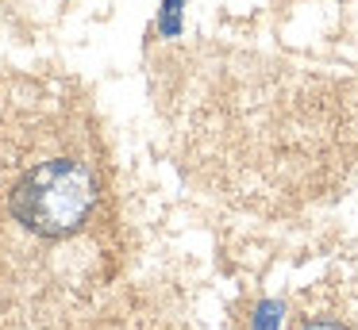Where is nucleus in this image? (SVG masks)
<instances>
[{
	"label": "nucleus",
	"instance_id": "obj_1",
	"mask_svg": "<svg viewBox=\"0 0 358 330\" xmlns=\"http://www.w3.org/2000/svg\"><path fill=\"white\" fill-rule=\"evenodd\" d=\"M93 204H96L93 173L81 161H70V158L43 161L12 192L16 219L24 227H31L35 234H47V238L73 234L89 219Z\"/></svg>",
	"mask_w": 358,
	"mask_h": 330
},
{
	"label": "nucleus",
	"instance_id": "obj_2",
	"mask_svg": "<svg viewBox=\"0 0 358 330\" xmlns=\"http://www.w3.org/2000/svg\"><path fill=\"white\" fill-rule=\"evenodd\" d=\"M278 315H281L278 303H262L255 315V330H278Z\"/></svg>",
	"mask_w": 358,
	"mask_h": 330
},
{
	"label": "nucleus",
	"instance_id": "obj_3",
	"mask_svg": "<svg viewBox=\"0 0 358 330\" xmlns=\"http://www.w3.org/2000/svg\"><path fill=\"white\" fill-rule=\"evenodd\" d=\"M304 330H343V327H335V322H308Z\"/></svg>",
	"mask_w": 358,
	"mask_h": 330
}]
</instances>
